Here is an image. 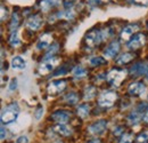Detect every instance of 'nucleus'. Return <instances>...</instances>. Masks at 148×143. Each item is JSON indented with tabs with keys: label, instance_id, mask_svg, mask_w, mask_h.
I'll return each instance as SVG.
<instances>
[{
	"label": "nucleus",
	"instance_id": "nucleus-27",
	"mask_svg": "<svg viewBox=\"0 0 148 143\" xmlns=\"http://www.w3.org/2000/svg\"><path fill=\"white\" fill-rule=\"evenodd\" d=\"M106 63V60L104 58V57H100V56H98V57H93L90 60V64L93 65V67H97V65H103V64H105Z\"/></svg>",
	"mask_w": 148,
	"mask_h": 143
},
{
	"label": "nucleus",
	"instance_id": "nucleus-33",
	"mask_svg": "<svg viewBox=\"0 0 148 143\" xmlns=\"http://www.w3.org/2000/svg\"><path fill=\"white\" fill-rule=\"evenodd\" d=\"M42 115H43V108L42 107H39L37 109V111H36V113H34V117H36V119H40L41 117H42Z\"/></svg>",
	"mask_w": 148,
	"mask_h": 143
},
{
	"label": "nucleus",
	"instance_id": "nucleus-4",
	"mask_svg": "<svg viewBox=\"0 0 148 143\" xmlns=\"http://www.w3.org/2000/svg\"><path fill=\"white\" fill-rule=\"evenodd\" d=\"M101 40H103L101 31L96 30V29H93V30H91V31H89V32L87 33V36H86V42H87V45L90 46V47L97 46Z\"/></svg>",
	"mask_w": 148,
	"mask_h": 143
},
{
	"label": "nucleus",
	"instance_id": "nucleus-44",
	"mask_svg": "<svg viewBox=\"0 0 148 143\" xmlns=\"http://www.w3.org/2000/svg\"><path fill=\"white\" fill-rule=\"evenodd\" d=\"M71 1H72V0H66V2H71Z\"/></svg>",
	"mask_w": 148,
	"mask_h": 143
},
{
	"label": "nucleus",
	"instance_id": "nucleus-39",
	"mask_svg": "<svg viewBox=\"0 0 148 143\" xmlns=\"http://www.w3.org/2000/svg\"><path fill=\"white\" fill-rule=\"evenodd\" d=\"M1 19H5V7H1Z\"/></svg>",
	"mask_w": 148,
	"mask_h": 143
},
{
	"label": "nucleus",
	"instance_id": "nucleus-29",
	"mask_svg": "<svg viewBox=\"0 0 148 143\" xmlns=\"http://www.w3.org/2000/svg\"><path fill=\"white\" fill-rule=\"evenodd\" d=\"M18 23H19L18 14H17V13H14V14H13V18H12V24H10V28L14 30L15 28H17Z\"/></svg>",
	"mask_w": 148,
	"mask_h": 143
},
{
	"label": "nucleus",
	"instance_id": "nucleus-2",
	"mask_svg": "<svg viewBox=\"0 0 148 143\" xmlns=\"http://www.w3.org/2000/svg\"><path fill=\"white\" fill-rule=\"evenodd\" d=\"M125 77H127V71L125 70H123V69H113L108 72L106 79H107L108 83H111L112 85L120 86Z\"/></svg>",
	"mask_w": 148,
	"mask_h": 143
},
{
	"label": "nucleus",
	"instance_id": "nucleus-10",
	"mask_svg": "<svg viewBox=\"0 0 148 143\" xmlns=\"http://www.w3.org/2000/svg\"><path fill=\"white\" fill-rule=\"evenodd\" d=\"M70 116L71 113L67 112V111H64V110H58V111H55L53 115H51V119L57 121L58 124H65L69 119H70Z\"/></svg>",
	"mask_w": 148,
	"mask_h": 143
},
{
	"label": "nucleus",
	"instance_id": "nucleus-19",
	"mask_svg": "<svg viewBox=\"0 0 148 143\" xmlns=\"http://www.w3.org/2000/svg\"><path fill=\"white\" fill-rule=\"evenodd\" d=\"M132 58H133V55H132V54L124 53V54H122V55H120V56L116 58V63L120 64V65L127 64V63H129Z\"/></svg>",
	"mask_w": 148,
	"mask_h": 143
},
{
	"label": "nucleus",
	"instance_id": "nucleus-45",
	"mask_svg": "<svg viewBox=\"0 0 148 143\" xmlns=\"http://www.w3.org/2000/svg\"><path fill=\"white\" fill-rule=\"evenodd\" d=\"M100 1H105V0H100Z\"/></svg>",
	"mask_w": 148,
	"mask_h": 143
},
{
	"label": "nucleus",
	"instance_id": "nucleus-18",
	"mask_svg": "<svg viewBox=\"0 0 148 143\" xmlns=\"http://www.w3.org/2000/svg\"><path fill=\"white\" fill-rule=\"evenodd\" d=\"M140 119H141V112H139L138 110L131 111L129 113V116H128V121H129L130 124H132V125L138 124L140 121Z\"/></svg>",
	"mask_w": 148,
	"mask_h": 143
},
{
	"label": "nucleus",
	"instance_id": "nucleus-24",
	"mask_svg": "<svg viewBox=\"0 0 148 143\" xmlns=\"http://www.w3.org/2000/svg\"><path fill=\"white\" fill-rule=\"evenodd\" d=\"M65 101H66V103L73 106V104H75V103L79 101V97H77V95H76L75 93L72 92V93H70V94H67V95L65 96Z\"/></svg>",
	"mask_w": 148,
	"mask_h": 143
},
{
	"label": "nucleus",
	"instance_id": "nucleus-12",
	"mask_svg": "<svg viewBox=\"0 0 148 143\" xmlns=\"http://www.w3.org/2000/svg\"><path fill=\"white\" fill-rule=\"evenodd\" d=\"M147 70H148V65L146 63H137V64H134L130 69V73H131V76L139 77V76L146 74Z\"/></svg>",
	"mask_w": 148,
	"mask_h": 143
},
{
	"label": "nucleus",
	"instance_id": "nucleus-26",
	"mask_svg": "<svg viewBox=\"0 0 148 143\" xmlns=\"http://www.w3.org/2000/svg\"><path fill=\"white\" fill-rule=\"evenodd\" d=\"M9 44L12 45V46H18L19 44H21V41H19V38L18 36H17V32L16 31H14L12 35H10V37H9Z\"/></svg>",
	"mask_w": 148,
	"mask_h": 143
},
{
	"label": "nucleus",
	"instance_id": "nucleus-35",
	"mask_svg": "<svg viewBox=\"0 0 148 143\" xmlns=\"http://www.w3.org/2000/svg\"><path fill=\"white\" fill-rule=\"evenodd\" d=\"M16 143H29V139H27V136H25V135L19 136L18 139H17V141H16Z\"/></svg>",
	"mask_w": 148,
	"mask_h": 143
},
{
	"label": "nucleus",
	"instance_id": "nucleus-9",
	"mask_svg": "<svg viewBox=\"0 0 148 143\" xmlns=\"http://www.w3.org/2000/svg\"><path fill=\"white\" fill-rule=\"evenodd\" d=\"M106 126H107V121L106 120H98V121L93 123L92 125L89 126L88 132L90 134H92V135H99V134H101L106 129Z\"/></svg>",
	"mask_w": 148,
	"mask_h": 143
},
{
	"label": "nucleus",
	"instance_id": "nucleus-20",
	"mask_svg": "<svg viewBox=\"0 0 148 143\" xmlns=\"http://www.w3.org/2000/svg\"><path fill=\"white\" fill-rule=\"evenodd\" d=\"M89 111H90V109H89V106H87V104H82L76 109V113L80 118H87L89 115Z\"/></svg>",
	"mask_w": 148,
	"mask_h": 143
},
{
	"label": "nucleus",
	"instance_id": "nucleus-8",
	"mask_svg": "<svg viewBox=\"0 0 148 143\" xmlns=\"http://www.w3.org/2000/svg\"><path fill=\"white\" fill-rule=\"evenodd\" d=\"M145 41H146L145 35H143V33H138V35H136V36L133 37V38L129 41V44H128V48H129V49H133V51H134V49H138V48H140L141 46H144Z\"/></svg>",
	"mask_w": 148,
	"mask_h": 143
},
{
	"label": "nucleus",
	"instance_id": "nucleus-31",
	"mask_svg": "<svg viewBox=\"0 0 148 143\" xmlns=\"http://www.w3.org/2000/svg\"><path fill=\"white\" fill-rule=\"evenodd\" d=\"M137 141L138 142H146V141H148V131L147 132H143L141 134H139V136L137 137Z\"/></svg>",
	"mask_w": 148,
	"mask_h": 143
},
{
	"label": "nucleus",
	"instance_id": "nucleus-37",
	"mask_svg": "<svg viewBox=\"0 0 148 143\" xmlns=\"http://www.w3.org/2000/svg\"><path fill=\"white\" fill-rule=\"evenodd\" d=\"M132 2L137 3V5H143V6H147L148 0H132Z\"/></svg>",
	"mask_w": 148,
	"mask_h": 143
},
{
	"label": "nucleus",
	"instance_id": "nucleus-11",
	"mask_svg": "<svg viewBox=\"0 0 148 143\" xmlns=\"http://www.w3.org/2000/svg\"><path fill=\"white\" fill-rule=\"evenodd\" d=\"M145 85L143 83H139V81H136V83H132L129 86V94L130 95H133V96H140L145 93Z\"/></svg>",
	"mask_w": 148,
	"mask_h": 143
},
{
	"label": "nucleus",
	"instance_id": "nucleus-42",
	"mask_svg": "<svg viewBox=\"0 0 148 143\" xmlns=\"http://www.w3.org/2000/svg\"><path fill=\"white\" fill-rule=\"evenodd\" d=\"M88 143H101V142H100V140H98V139H93V140H90Z\"/></svg>",
	"mask_w": 148,
	"mask_h": 143
},
{
	"label": "nucleus",
	"instance_id": "nucleus-38",
	"mask_svg": "<svg viewBox=\"0 0 148 143\" xmlns=\"http://www.w3.org/2000/svg\"><path fill=\"white\" fill-rule=\"evenodd\" d=\"M121 132H122V127H116V129H114V132H113V133H114L115 135H119Z\"/></svg>",
	"mask_w": 148,
	"mask_h": 143
},
{
	"label": "nucleus",
	"instance_id": "nucleus-25",
	"mask_svg": "<svg viewBox=\"0 0 148 143\" xmlns=\"http://www.w3.org/2000/svg\"><path fill=\"white\" fill-rule=\"evenodd\" d=\"M96 92H97V90H96L95 87H92V86L87 87V88H86V92H84V97H86V100L93 99L95 95H96Z\"/></svg>",
	"mask_w": 148,
	"mask_h": 143
},
{
	"label": "nucleus",
	"instance_id": "nucleus-23",
	"mask_svg": "<svg viewBox=\"0 0 148 143\" xmlns=\"http://www.w3.org/2000/svg\"><path fill=\"white\" fill-rule=\"evenodd\" d=\"M86 74H87V70L84 68H82V67H76L73 70V76L75 78H79L80 79V78L86 77Z\"/></svg>",
	"mask_w": 148,
	"mask_h": 143
},
{
	"label": "nucleus",
	"instance_id": "nucleus-6",
	"mask_svg": "<svg viewBox=\"0 0 148 143\" xmlns=\"http://www.w3.org/2000/svg\"><path fill=\"white\" fill-rule=\"evenodd\" d=\"M66 81L65 80H57V81H51L49 85H48V93L50 94V95H56V94H58V93H60V92H63V90L66 88Z\"/></svg>",
	"mask_w": 148,
	"mask_h": 143
},
{
	"label": "nucleus",
	"instance_id": "nucleus-28",
	"mask_svg": "<svg viewBox=\"0 0 148 143\" xmlns=\"http://www.w3.org/2000/svg\"><path fill=\"white\" fill-rule=\"evenodd\" d=\"M57 51H58V44H54V45L50 47V49L48 51V53L46 54V56H45V60H49V58H53V57H54V54H55Z\"/></svg>",
	"mask_w": 148,
	"mask_h": 143
},
{
	"label": "nucleus",
	"instance_id": "nucleus-7",
	"mask_svg": "<svg viewBox=\"0 0 148 143\" xmlns=\"http://www.w3.org/2000/svg\"><path fill=\"white\" fill-rule=\"evenodd\" d=\"M119 52H120V42L117 40H114L105 48L104 56H105V58H113V57H115V55H117Z\"/></svg>",
	"mask_w": 148,
	"mask_h": 143
},
{
	"label": "nucleus",
	"instance_id": "nucleus-43",
	"mask_svg": "<svg viewBox=\"0 0 148 143\" xmlns=\"http://www.w3.org/2000/svg\"><path fill=\"white\" fill-rule=\"evenodd\" d=\"M146 78L148 79V70H147V72H146Z\"/></svg>",
	"mask_w": 148,
	"mask_h": 143
},
{
	"label": "nucleus",
	"instance_id": "nucleus-5",
	"mask_svg": "<svg viewBox=\"0 0 148 143\" xmlns=\"http://www.w3.org/2000/svg\"><path fill=\"white\" fill-rule=\"evenodd\" d=\"M58 62H59V60H58V58H55V57L49 58V60H46V62H43V63L40 64L38 71H39L40 74H48V73L51 72V70L57 65Z\"/></svg>",
	"mask_w": 148,
	"mask_h": 143
},
{
	"label": "nucleus",
	"instance_id": "nucleus-32",
	"mask_svg": "<svg viewBox=\"0 0 148 143\" xmlns=\"http://www.w3.org/2000/svg\"><path fill=\"white\" fill-rule=\"evenodd\" d=\"M137 110L139 111V112H146L148 110V103L147 102H143V103H140L139 106H138V108H137Z\"/></svg>",
	"mask_w": 148,
	"mask_h": 143
},
{
	"label": "nucleus",
	"instance_id": "nucleus-30",
	"mask_svg": "<svg viewBox=\"0 0 148 143\" xmlns=\"http://www.w3.org/2000/svg\"><path fill=\"white\" fill-rule=\"evenodd\" d=\"M132 141H133L132 134H124V135L121 137V140H120L119 143H132Z\"/></svg>",
	"mask_w": 148,
	"mask_h": 143
},
{
	"label": "nucleus",
	"instance_id": "nucleus-17",
	"mask_svg": "<svg viewBox=\"0 0 148 143\" xmlns=\"http://www.w3.org/2000/svg\"><path fill=\"white\" fill-rule=\"evenodd\" d=\"M12 68L15 70H23L25 68V61L21 56H15L12 60Z\"/></svg>",
	"mask_w": 148,
	"mask_h": 143
},
{
	"label": "nucleus",
	"instance_id": "nucleus-21",
	"mask_svg": "<svg viewBox=\"0 0 148 143\" xmlns=\"http://www.w3.org/2000/svg\"><path fill=\"white\" fill-rule=\"evenodd\" d=\"M56 3H57V0H42L41 3H40V6H41V9L43 12H47L50 7H53Z\"/></svg>",
	"mask_w": 148,
	"mask_h": 143
},
{
	"label": "nucleus",
	"instance_id": "nucleus-15",
	"mask_svg": "<svg viewBox=\"0 0 148 143\" xmlns=\"http://www.w3.org/2000/svg\"><path fill=\"white\" fill-rule=\"evenodd\" d=\"M138 30H139V25H137V24L125 26V28L122 30V32H121V38H122L123 40H128L130 37L132 36L136 31H138Z\"/></svg>",
	"mask_w": 148,
	"mask_h": 143
},
{
	"label": "nucleus",
	"instance_id": "nucleus-13",
	"mask_svg": "<svg viewBox=\"0 0 148 143\" xmlns=\"http://www.w3.org/2000/svg\"><path fill=\"white\" fill-rule=\"evenodd\" d=\"M42 23H43V21H42V18L40 17V15H34L31 18H29V21L26 23V26L32 31H37L41 28Z\"/></svg>",
	"mask_w": 148,
	"mask_h": 143
},
{
	"label": "nucleus",
	"instance_id": "nucleus-40",
	"mask_svg": "<svg viewBox=\"0 0 148 143\" xmlns=\"http://www.w3.org/2000/svg\"><path fill=\"white\" fill-rule=\"evenodd\" d=\"M1 140H5V128L1 127Z\"/></svg>",
	"mask_w": 148,
	"mask_h": 143
},
{
	"label": "nucleus",
	"instance_id": "nucleus-3",
	"mask_svg": "<svg viewBox=\"0 0 148 143\" xmlns=\"http://www.w3.org/2000/svg\"><path fill=\"white\" fill-rule=\"evenodd\" d=\"M117 99V94L113 90H107V92H104L100 96H99V100H98V104L103 108H111L114 106L115 101Z\"/></svg>",
	"mask_w": 148,
	"mask_h": 143
},
{
	"label": "nucleus",
	"instance_id": "nucleus-1",
	"mask_svg": "<svg viewBox=\"0 0 148 143\" xmlns=\"http://www.w3.org/2000/svg\"><path fill=\"white\" fill-rule=\"evenodd\" d=\"M18 107L16 103H13L7 108H5V110L1 113V123L2 124H10L13 121L16 120L17 116H18Z\"/></svg>",
	"mask_w": 148,
	"mask_h": 143
},
{
	"label": "nucleus",
	"instance_id": "nucleus-41",
	"mask_svg": "<svg viewBox=\"0 0 148 143\" xmlns=\"http://www.w3.org/2000/svg\"><path fill=\"white\" fill-rule=\"evenodd\" d=\"M144 121L148 124V110L146 111V113H145V116H144Z\"/></svg>",
	"mask_w": 148,
	"mask_h": 143
},
{
	"label": "nucleus",
	"instance_id": "nucleus-14",
	"mask_svg": "<svg viewBox=\"0 0 148 143\" xmlns=\"http://www.w3.org/2000/svg\"><path fill=\"white\" fill-rule=\"evenodd\" d=\"M51 41H53V36L49 35V33H45L40 37L39 41H38V49H45L47 47H49L51 45Z\"/></svg>",
	"mask_w": 148,
	"mask_h": 143
},
{
	"label": "nucleus",
	"instance_id": "nucleus-34",
	"mask_svg": "<svg viewBox=\"0 0 148 143\" xmlns=\"http://www.w3.org/2000/svg\"><path fill=\"white\" fill-rule=\"evenodd\" d=\"M66 72H67V69H66V68H62V69L57 70V71L54 73V76H55V77H58V76H63V74H66Z\"/></svg>",
	"mask_w": 148,
	"mask_h": 143
},
{
	"label": "nucleus",
	"instance_id": "nucleus-36",
	"mask_svg": "<svg viewBox=\"0 0 148 143\" xmlns=\"http://www.w3.org/2000/svg\"><path fill=\"white\" fill-rule=\"evenodd\" d=\"M17 87V80L16 79H13L9 84V90H14L15 88Z\"/></svg>",
	"mask_w": 148,
	"mask_h": 143
},
{
	"label": "nucleus",
	"instance_id": "nucleus-16",
	"mask_svg": "<svg viewBox=\"0 0 148 143\" xmlns=\"http://www.w3.org/2000/svg\"><path fill=\"white\" fill-rule=\"evenodd\" d=\"M54 131H55L57 134L59 135H63V136H70L72 134V129L65 124H58L54 127Z\"/></svg>",
	"mask_w": 148,
	"mask_h": 143
},
{
	"label": "nucleus",
	"instance_id": "nucleus-22",
	"mask_svg": "<svg viewBox=\"0 0 148 143\" xmlns=\"http://www.w3.org/2000/svg\"><path fill=\"white\" fill-rule=\"evenodd\" d=\"M74 16H75V14H74V12L72 9H66V10H64V12L58 14V17L65 18V19H73Z\"/></svg>",
	"mask_w": 148,
	"mask_h": 143
}]
</instances>
